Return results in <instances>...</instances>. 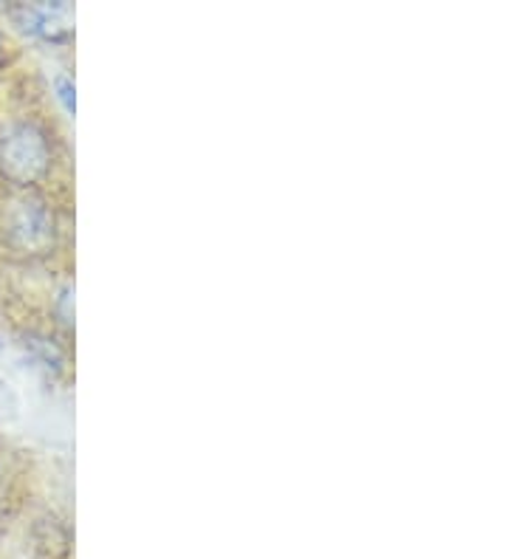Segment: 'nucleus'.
Returning <instances> with one entry per match:
<instances>
[{"mask_svg":"<svg viewBox=\"0 0 508 559\" xmlns=\"http://www.w3.org/2000/svg\"><path fill=\"white\" fill-rule=\"evenodd\" d=\"M51 170V139L34 122H12L0 133V176L32 187Z\"/></svg>","mask_w":508,"mask_h":559,"instance_id":"obj_1","label":"nucleus"},{"mask_svg":"<svg viewBox=\"0 0 508 559\" xmlns=\"http://www.w3.org/2000/svg\"><path fill=\"white\" fill-rule=\"evenodd\" d=\"M7 233L23 252H46L55 240V218L48 206L34 195L14 201L7 218Z\"/></svg>","mask_w":508,"mask_h":559,"instance_id":"obj_2","label":"nucleus"},{"mask_svg":"<svg viewBox=\"0 0 508 559\" xmlns=\"http://www.w3.org/2000/svg\"><path fill=\"white\" fill-rule=\"evenodd\" d=\"M23 32L46 43H68L74 37V7L66 0L57 3H23L14 12Z\"/></svg>","mask_w":508,"mask_h":559,"instance_id":"obj_3","label":"nucleus"},{"mask_svg":"<svg viewBox=\"0 0 508 559\" xmlns=\"http://www.w3.org/2000/svg\"><path fill=\"white\" fill-rule=\"evenodd\" d=\"M55 91H57V99H60L62 108H66V114H71V117H74V110H76L74 80H71V76H68V74L55 76Z\"/></svg>","mask_w":508,"mask_h":559,"instance_id":"obj_4","label":"nucleus"},{"mask_svg":"<svg viewBox=\"0 0 508 559\" xmlns=\"http://www.w3.org/2000/svg\"><path fill=\"white\" fill-rule=\"evenodd\" d=\"M57 314H60V320L66 322L68 328L74 325V288L66 286L60 292V297H57Z\"/></svg>","mask_w":508,"mask_h":559,"instance_id":"obj_5","label":"nucleus"}]
</instances>
